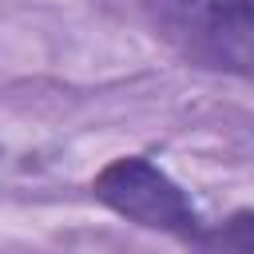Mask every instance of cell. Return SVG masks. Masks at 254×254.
Returning <instances> with one entry per match:
<instances>
[{
    "instance_id": "obj_2",
    "label": "cell",
    "mask_w": 254,
    "mask_h": 254,
    "mask_svg": "<svg viewBox=\"0 0 254 254\" xmlns=\"http://www.w3.org/2000/svg\"><path fill=\"white\" fill-rule=\"evenodd\" d=\"M91 194L119 218L183 242H194L206 226L190 194L147 155H119L107 167H99V175L91 179Z\"/></svg>"
},
{
    "instance_id": "obj_3",
    "label": "cell",
    "mask_w": 254,
    "mask_h": 254,
    "mask_svg": "<svg viewBox=\"0 0 254 254\" xmlns=\"http://www.w3.org/2000/svg\"><path fill=\"white\" fill-rule=\"evenodd\" d=\"M198 250H254V210H234L226 222H206L198 238L190 242Z\"/></svg>"
},
{
    "instance_id": "obj_1",
    "label": "cell",
    "mask_w": 254,
    "mask_h": 254,
    "mask_svg": "<svg viewBox=\"0 0 254 254\" xmlns=\"http://www.w3.org/2000/svg\"><path fill=\"white\" fill-rule=\"evenodd\" d=\"M147 12L183 60L254 79V0H147Z\"/></svg>"
}]
</instances>
